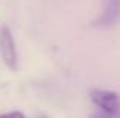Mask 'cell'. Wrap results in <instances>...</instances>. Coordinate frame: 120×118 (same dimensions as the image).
Wrapping results in <instances>:
<instances>
[{
  "mask_svg": "<svg viewBox=\"0 0 120 118\" xmlns=\"http://www.w3.org/2000/svg\"><path fill=\"white\" fill-rule=\"evenodd\" d=\"M0 56H2L5 65L11 71H15L18 68L15 41H14V36L11 33V29L8 26L0 27Z\"/></svg>",
  "mask_w": 120,
  "mask_h": 118,
  "instance_id": "cell-1",
  "label": "cell"
},
{
  "mask_svg": "<svg viewBox=\"0 0 120 118\" xmlns=\"http://www.w3.org/2000/svg\"><path fill=\"white\" fill-rule=\"evenodd\" d=\"M90 98L100 111L105 112H120V95L114 91L106 89H93Z\"/></svg>",
  "mask_w": 120,
  "mask_h": 118,
  "instance_id": "cell-2",
  "label": "cell"
},
{
  "mask_svg": "<svg viewBox=\"0 0 120 118\" xmlns=\"http://www.w3.org/2000/svg\"><path fill=\"white\" fill-rule=\"evenodd\" d=\"M120 15V0H103L102 12L100 17L97 18L96 24L97 26H111L116 23V20Z\"/></svg>",
  "mask_w": 120,
  "mask_h": 118,
  "instance_id": "cell-3",
  "label": "cell"
},
{
  "mask_svg": "<svg viewBox=\"0 0 120 118\" xmlns=\"http://www.w3.org/2000/svg\"><path fill=\"white\" fill-rule=\"evenodd\" d=\"M90 118H120V112H105V111H97Z\"/></svg>",
  "mask_w": 120,
  "mask_h": 118,
  "instance_id": "cell-4",
  "label": "cell"
},
{
  "mask_svg": "<svg viewBox=\"0 0 120 118\" xmlns=\"http://www.w3.org/2000/svg\"><path fill=\"white\" fill-rule=\"evenodd\" d=\"M0 118H26L21 112L18 111H12V112H6V114H2Z\"/></svg>",
  "mask_w": 120,
  "mask_h": 118,
  "instance_id": "cell-5",
  "label": "cell"
},
{
  "mask_svg": "<svg viewBox=\"0 0 120 118\" xmlns=\"http://www.w3.org/2000/svg\"><path fill=\"white\" fill-rule=\"evenodd\" d=\"M40 118H46V117H40Z\"/></svg>",
  "mask_w": 120,
  "mask_h": 118,
  "instance_id": "cell-6",
  "label": "cell"
}]
</instances>
